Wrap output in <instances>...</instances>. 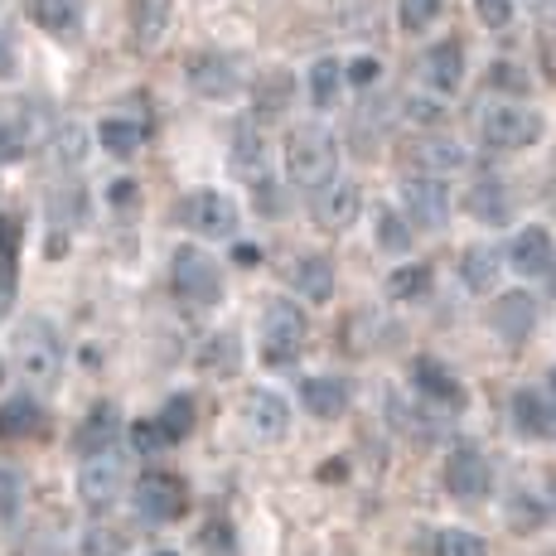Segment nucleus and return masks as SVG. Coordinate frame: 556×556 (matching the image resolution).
I'll use <instances>...</instances> for the list:
<instances>
[{
    "label": "nucleus",
    "instance_id": "de8ad7c7",
    "mask_svg": "<svg viewBox=\"0 0 556 556\" xmlns=\"http://www.w3.org/2000/svg\"><path fill=\"white\" fill-rule=\"evenodd\" d=\"M10 301H15V271H10V266H0V319L10 315Z\"/></svg>",
    "mask_w": 556,
    "mask_h": 556
},
{
    "label": "nucleus",
    "instance_id": "4be33fe9",
    "mask_svg": "<svg viewBox=\"0 0 556 556\" xmlns=\"http://www.w3.org/2000/svg\"><path fill=\"white\" fill-rule=\"evenodd\" d=\"M469 165V151L451 136H426L416 146V175H435V179H451Z\"/></svg>",
    "mask_w": 556,
    "mask_h": 556
},
{
    "label": "nucleus",
    "instance_id": "0eeeda50",
    "mask_svg": "<svg viewBox=\"0 0 556 556\" xmlns=\"http://www.w3.org/2000/svg\"><path fill=\"white\" fill-rule=\"evenodd\" d=\"M358 208H363V189L349 175H334L329 185L309 189V218L325 232H349L358 223Z\"/></svg>",
    "mask_w": 556,
    "mask_h": 556
},
{
    "label": "nucleus",
    "instance_id": "864d4df0",
    "mask_svg": "<svg viewBox=\"0 0 556 556\" xmlns=\"http://www.w3.org/2000/svg\"><path fill=\"white\" fill-rule=\"evenodd\" d=\"M155 556H175V552H155Z\"/></svg>",
    "mask_w": 556,
    "mask_h": 556
},
{
    "label": "nucleus",
    "instance_id": "20e7f679",
    "mask_svg": "<svg viewBox=\"0 0 556 556\" xmlns=\"http://www.w3.org/2000/svg\"><path fill=\"white\" fill-rule=\"evenodd\" d=\"M169 286L189 305H218L223 301V271L203 248H175L169 256Z\"/></svg>",
    "mask_w": 556,
    "mask_h": 556
},
{
    "label": "nucleus",
    "instance_id": "6e6d98bb",
    "mask_svg": "<svg viewBox=\"0 0 556 556\" xmlns=\"http://www.w3.org/2000/svg\"><path fill=\"white\" fill-rule=\"evenodd\" d=\"M552 494H556V484H552Z\"/></svg>",
    "mask_w": 556,
    "mask_h": 556
},
{
    "label": "nucleus",
    "instance_id": "c9c22d12",
    "mask_svg": "<svg viewBox=\"0 0 556 556\" xmlns=\"http://www.w3.org/2000/svg\"><path fill=\"white\" fill-rule=\"evenodd\" d=\"M435 556H484V542L465 528H445L441 538H435Z\"/></svg>",
    "mask_w": 556,
    "mask_h": 556
},
{
    "label": "nucleus",
    "instance_id": "ddd939ff",
    "mask_svg": "<svg viewBox=\"0 0 556 556\" xmlns=\"http://www.w3.org/2000/svg\"><path fill=\"white\" fill-rule=\"evenodd\" d=\"M286 286H291L301 301L325 305L329 295H334V262H329V256H319V252L291 256V266H286Z\"/></svg>",
    "mask_w": 556,
    "mask_h": 556
},
{
    "label": "nucleus",
    "instance_id": "6ab92c4d",
    "mask_svg": "<svg viewBox=\"0 0 556 556\" xmlns=\"http://www.w3.org/2000/svg\"><path fill=\"white\" fill-rule=\"evenodd\" d=\"M504 248H494V242H475V248L459 252V276H465V286L475 295H489L498 286V276H504Z\"/></svg>",
    "mask_w": 556,
    "mask_h": 556
},
{
    "label": "nucleus",
    "instance_id": "9b49d317",
    "mask_svg": "<svg viewBox=\"0 0 556 556\" xmlns=\"http://www.w3.org/2000/svg\"><path fill=\"white\" fill-rule=\"evenodd\" d=\"M445 489H451L455 498H465V504H475V498H484L489 489H494V465L479 451L459 445V451L445 459Z\"/></svg>",
    "mask_w": 556,
    "mask_h": 556
},
{
    "label": "nucleus",
    "instance_id": "9d476101",
    "mask_svg": "<svg viewBox=\"0 0 556 556\" xmlns=\"http://www.w3.org/2000/svg\"><path fill=\"white\" fill-rule=\"evenodd\" d=\"M189 88H194L199 98H213V102L238 98V92H242L238 59H232V53H218V49L194 53V59H189Z\"/></svg>",
    "mask_w": 556,
    "mask_h": 556
},
{
    "label": "nucleus",
    "instance_id": "6e6552de",
    "mask_svg": "<svg viewBox=\"0 0 556 556\" xmlns=\"http://www.w3.org/2000/svg\"><path fill=\"white\" fill-rule=\"evenodd\" d=\"M402 218L416 223V228H441L451 218V185L435 175H406L402 179Z\"/></svg>",
    "mask_w": 556,
    "mask_h": 556
},
{
    "label": "nucleus",
    "instance_id": "f704fd0d",
    "mask_svg": "<svg viewBox=\"0 0 556 556\" xmlns=\"http://www.w3.org/2000/svg\"><path fill=\"white\" fill-rule=\"evenodd\" d=\"M378 238H382L388 252H412V223H406L397 208H382L378 213Z\"/></svg>",
    "mask_w": 556,
    "mask_h": 556
},
{
    "label": "nucleus",
    "instance_id": "49530a36",
    "mask_svg": "<svg viewBox=\"0 0 556 556\" xmlns=\"http://www.w3.org/2000/svg\"><path fill=\"white\" fill-rule=\"evenodd\" d=\"M25 151V141H20V131H10V126H0V165H10V160H20Z\"/></svg>",
    "mask_w": 556,
    "mask_h": 556
},
{
    "label": "nucleus",
    "instance_id": "4468645a",
    "mask_svg": "<svg viewBox=\"0 0 556 556\" xmlns=\"http://www.w3.org/2000/svg\"><path fill=\"white\" fill-rule=\"evenodd\" d=\"M242 426H248L256 441H281L286 426H291V406H286V397H276V392L256 388L242 397Z\"/></svg>",
    "mask_w": 556,
    "mask_h": 556
},
{
    "label": "nucleus",
    "instance_id": "603ef678",
    "mask_svg": "<svg viewBox=\"0 0 556 556\" xmlns=\"http://www.w3.org/2000/svg\"><path fill=\"white\" fill-rule=\"evenodd\" d=\"M542 392H547V397H552V402H556V368H552V372H547V388H542Z\"/></svg>",
    "mask_w": 556,
    "mask_h": 556
},
{
    "label": "nucleus",
    "instance_id": "ea45409f",
    "mask_svg": "<svg viewBox=\"0 0 556 556\" xmlns=\"http://www.w3.org/2000/svg\"><path fill=\"white\" fill-rule=\"evenodd\" d=\"M378 78H382V63L372 53H358L354 63H344V83H354V88H372Z\"/></svg>",
    "mask_w": 556,
    "mask_h": 556
},
{
    "label": "nucleus",
    "instance_id": "37998d69",
    "mask_svg": "<svg viewBox=\"0 0 556 556\" xmlns=\"http://www.w3.org/2000/svg\"><path fill=\"white\" fill-rule=\"evenodd\" d=\"M131 441H136V451H141V455H155L160 445H165V435H160L155 421H141V426L131 431Z\"/></svg>",
    "mask_w": 556,
    "mask_h": 556
},
{
    "label": "nucleus",
    "instance_id": "dca6fc26",
    "mask_svg": "<svg viewBox=\"0 0 556 556\" xmlns=\"http://www.w3.org/2000/svg\"><path fill=\"white\" fill-rule=\"evenodd\" d=\"M122 459L116 455H92L88 465H83V475H78V494H83V504L88 508H112L116 504V494H122Z\"/></svg>",
    "mask_w": 556,
    "mask_h": 556
},
{
    "label": "nucleus",
    "instance_id": "2eb2a0df",
    "mask_svg": "<svg viewBox=\"0 0 556 556\" xmlns=\"http://www.w3.org/2000/svg\"><path fill=\"white\" fill-rule=\"evenodd\" d=\"M301 402L309 416H319V421H334V416L349 412V402H354V388H349V378H339V372H315V378L301 382Z\"/></svg>",
    "mask_w": 556,
    "mask_h": 556
},
{
    "label": "nucleus",
    "instance_id": "f03ea898",
    "mask_svg": "<svg viewBox=\"0 0 556 556\" xmlns=\"http://www.w3.org/2000/svg\"><path fill=\"white\" fill-rule=\"evenodd\" d=\"M286 175L291 185H305V189H319L339 175V141L329 126L309 122V126H295L286 136Z\"/></svg>",
    "mask_w": 556,
    "mask_h": 556
},
{
    "label": "nucleus",
    "instance_id": "3c124183",
    "mask_svg": "<svg viewBox=\"0 0 556 556\" xmlns=\"http://www.w3.org/2000/svg\"><path fill=\"white\" fill-rule=\"evenodd\" d=\"M232 256H238V266H256V262H262V252H256V248H238Z\"/></svg>",
    "mask_w": 556,
    "mask_h": 556
},
{
    "label": "nucleus",
    "instance_id": "2f4dec72",
    "mask_svg": "<svg viewBox=\"0 0 556 556\" xmlns=\"http://www.w3.org/2000/svg\"><path fill=\"white\" fill-rule=\"evenodd\" d=\"M252 112L256 116H281L286 112V102H291V78H286V73H271V78H262L252 88Z\"/></svg>",
    "mask_w": 556,
    "mask_h": 556
},
{
    "label": "nucleus",
    "instance_id": "58836bf2",
    "mask_svg": "<svg viewBox=\"0 0 556 556\" xmlns=\"http://www.w3.org/2000/svg\"><path fill=\"white\" fill-rule=\"evenodd\" d=\"M475 15L484 20L489 29H508L513 15H518V0H475Z\"/></svg>",
    "mask_w": 556,
    "mask_h": 556
},
{
    "label": "nucleus",
    "instance_id": "473e14b6",
    "mask_svg": "<svg viewBox=\"0 0 556 556\" xmlns=\"http://www.w3.org/2000/svg\"><path fill=\"white\" fill-rule=\"evenodd\" d=\"M238 358H242V349H238V339L232 334H208V344H203V354H199V363L208 372H232L238 368Z\"/></svg>",
    "mask_w": 556,
    "mask_h": 556
},
{
    "label": "nucleus",
    "instance_id": "b1692460",
    "mask_svg": "<svg viewBox=\"0 0 556 556\" xmlns=\"http://www.w3.org/2000/svg\"><path fill=\"white\" fill-rule=\"evenodd\" d=\"M146 136H151V126H146L141 116H106V122L98 126V146H102L106 155H116V160H126V155L141 151Z\"/></svg>",
    "mask_w": 556,
    "mask_h": 556
},
{
    "label": "nucleus",
    "instance_id": "c03bdc74",
    "mask_svg": "<svg viewBox=\"0 0 556 556\" xmlns=\"http://www.w3.org/2000/svg\"><path fill=\"white\" fill-rule=\"evenodd\" d=\"M15 252H20V223L0 218V262H15Z\"/></svg>",
    "mask_w": 556,
    "mask_h": 556
},
{
    "label": "nucleus",
    "instance_id": "e433bc0d",
    "mask_svg": "<svg viewBox=\"0 0 556 556\" xmlns=\"http://www.w3.org/2000/svg\"><path fill=\"white\" fill-rule=\"evenodd\" d=\"M53 146H59L53 155H59L63 165H78V160L88 155V131H83V126H63V131L53 136Z\"/></svg>",
    "mask_w": 556,
    "mask_h": 556
},
{
    "label": "nucleus",
    "instance_id": "5701e85b",
    "mask_svg": "<svg viewBox=\"0 0 556 556\" xmlns=\"http://www.w3.org/2000/svg\"><path fill=\"white\" fill-rule=\"evenodd\" d=\"M412 382H416V392H426L431 402H445V406L465 402V388H459V378L445 368L441 358H431V354H421V358L412 363Z\"/></svg>",
    "mask_w": 556,
    "mask_h": 556
},
{
    "label": "nucleus",
    "instance_id": "a18cd8bd",
    "mask_svg": "<svg viewBox=\"0 0 556 556\" xmlns=\"http://www.w3.org/2000/svg\"><path fill=\"white\" fill-rule=\"evenodd\" d=\"M406 116H416V122H441V106L431 98H406Z\"/></svg>",
    "mask_w": 556,
    "mask_h": 556
},
{
    "label": "nucleus",
    "instance_id": "f257e3e1",
    "mask_svg": "<svg viewBox=\"0 0 556 556\" xmlns=\"http://www.w3.org/2000/svg\"><path fill=\"white\" fill-rule=\"evenodd\" d=\"M475 131L489 151L513 155V151H532L542 146L547 136V116L538 106H522V102H484L475 116Z\"/></svg>",
    "mask_w": 556,
    "mask_h": 556
},
{
    "label": "nucleus",
    "instance_id": "1a4fd4ad",
    "mask_svg": "<svg viewBox=\"0 0 556 556\" xmlns=\"http://www.w3.org/2000/svg\"><path fill=\"white\" fill-rule=\"evenodd\" d=\"M185 508H189L185 479L165 475V469H151V475H141V484H136V513H141L146 522H175Z\"/></svg>",
    "mask_w": 556,
    "mask_h": 556
},
{
    "label": "nucleus",
    "instance_id": "09e8293b",
    "mask_svg": "<svg viewBox=\"0 0 556 556\" xmlns=\"http://www.w3.org/2000/svg\"><path fill=\"white\" fill-rule=\"evenodd\" d=\"M0 78H15V45H10V29H0Z\"/></svg>",
    "mask_w": 556,
    "mask_h": 556
},
{
    "label": "nucleus",
    "instance_id": "7c9ffc66",
    "mask_svg": "<svg viewBox=\"0 0 556 556\" xmlns=\"http://www.w3.org/2000/svg\"><path fill=\"white\" fill-rule=\"evenodd\" d=\"M155 426H160V435H165V445H175V441H185L189 431H194V397H169L165 402V412L155 416Z\"/></svg>",
    "mask_w": 556,
    "mask_h": 556
},
{
    "label": "nucleus",
    "instance_id": "bb28decb",
    "mask_svg": "<svg viewBox=\"0 0 556 556\" xmlns=\"http://www.w3.org/2000/svg\"><path fill=\"white\" fill-rule=\"evenodd\" d=\"M232 169H238L242 179H252V189L266 185V146H262V136H256L248 122L232 131Z\"/></svg>",
    "mask_w": 556,
    "mask_h": 556
},
{
    "label": "nucleus",
    "instance_id": "393cba45",
    "mask_svg": "<svg viewBox=\"0 0 556 556\" xmlns=\"http://www.w3.org/2000/svg\"><path fill=\"white\" fill-rule=\"evenodd\" d=\"M431 291H435V271L426 262H402L397 271L388 276V295L392 301H402V305L431 301Z\"/></svg>",
    "mask_w": 556,
    "mask_h": 556
},
{
    "label": "nucleus",
    "instance_id": "72a5a7b5",
    "mask_svg": "<svg viewBox=\"0 0 556 556\" xmlns=\"http://www.w3.org/2000/svg\"><path fill=\"white\" fill-rule=\"evenodd\" d=\"M445 0H397V20L406 35H421V29L435 25V15H441Z\"/></svg>",
    "mask_w": 556,
    "mask_h": 556
},
{
    "label": "nucleus",
    "instance_id": "c756f323",
    "mask_svg": "<svg viewBox=\"0 0 556 556\" xmlns=\"http://www.w3.org/2000/svg\"><path fill=\"white\" fill-rule=\"evenodd\" d=\"M45 431V412L29 397H10L0 406V435H39Z\"/></svg>",
    "mask_w": 556,
    "mask_h": 556
},
{
    "label": "nucleus",
    "instance_id": "412c9836",
    "mask_svg": "<svg viewBox=\"0 0 556 556\" xmlns=\"http://www.w3.org/2000/svg\"><path fill=\"white\" fill-rule=\"evenodd\" d=\"M116 435H122V416H116L112 402H102V406H92L88 421L78 426L73 445H78V455H88V459H92V455H112Z\"/></svg>",
    "mask_w": 556,
    "mask_h": 556
},
{
    "label": "nucleus",
    "instance_id": "4c0bfd02",
    "mask_svg": "<svg viewBox=\"0 0 556 556\" xmlns=\"http://www.w3.org/2000/svg\"><path fill=\"white\" fill-rule=\"evenodd\" d=\"M169 0H141V15H136V29H141V45H155L160 25H165Z\"/></svg>",
    "mask_w": 556,
    "mask_h": 556
},
{
    "label": "nucleus",
    "instance_id": "a19ab883",
    "mask_svg": "<svg viewBox=\"0 0 556 556\" xmlns=\"http://www.w3.org/2000/svg\"><path fill=\"white\" fill-rule=\"evenodd\" d=\"M83 556H122V532L92 528L88 538H83Z\"/></svg>",
    "mask_w": 556,
    "mask_h": 556
},
{
    "label": "nucleus",
    "instance_id": "79ce46f5",
    "mask_svg": "<svg viewBox=\"0 0 556 556\" xmlns=\"http://www.w3.org/2000/svg\"><path fill=\"white\" fill-rule=\"evenodd\" d=\"M20 513V475L0 465V518H15Z\"/></svg>",
    "mask_w": 556,
    "mask_h": 556
},
{
    "label": "nucleus",
    "instance_id": "aec40b11",
    "mask_svg": "<svg viewBox=\"0 0 556 556\" xmlns=\"http://www.w3.org/2000/svg\"><path fill=\"white\" fill-rule=\"evenodd\" d=\"M494 329L508 339V344H522L538 329V301L528 291H508L494 301Z\"/></svg>",
    "mask_w": 556,
    "mask_h": 556
},
{
    "label": "nucleus",
    "instance_id": "f3484780",
    "mask_svg": "<svg viewBox=\"0 0 556 556\" xmlns=\"http://www.w3.org/2000/svg\"><path fill=\"white\" fill-rule=\"evenodd\" d=\"M513 426L532 441H556V402L542 388L513 392Z\"/></svg>",
    "mask_w": 556,
    "mask_h": 556
},
{
    "label": "nucleus",
    "instance_id": "423d86ee",
    "mask_svg": "<svg viewBox=\"0 0 556 556\" xmlns=\"http://www.w3.org/2000/svg\"><path fill=\"white\" fill-rule=\"evenodd\" d=\"M179 223H185L189 232H199V238H238V203L228 194H218V189H199V194H189L179 203Z\"/></svg>",
    "mask_w": 556,
    "mask_h": 556
},
{
    "label": "nucleus",
    "instance_id": "a878e982",
    "mask_svg": "<svg viewBox=\"0 0 556 556\" xmlns=\"http://www.w3.org/2000/svg\"><path fill=\"white\" fill-rule=\"evenodd\" d=\"M465 208L475 213L479 223H508V213H513V194H508V185L504 179H479L475 189H469V199H465Z\"/></svg>",
    "mask_w": 556,
    "mask_h": 556
},
{
    "label": "nucleus",
    "instance_id": "f8f14e48",
    "mask_svg": "<svg viewBox=\"0 0 556 556\" xmlns=\"http://www.w3.org/2000/svg\"><path fill=\"white\" fill-rule=\"evenodd\" d=\"M421 83L435 92V98H451L465 83V45L459 39H441L421 53Z\"/></svg>",
    "mask_w": 556,
    "mask_h": 556
},
{
    "label": "nucleus",
    "instance_id": "c85d7f7f",
    "mask_svg": "<svg viewBox=\"0 0 556 556\" xmlns=\"http://www.w3.org/2000/svg\"><path fill=\"white\" fill-rule=\"evenodd\" d=\"M339 92H344V63L325 53V59L309 63V98H315V106H334Z\"/></svg>",
    "mask_w": 556,
    "mask_h": 556
},
{
    "label": "nucleus",
    "instance_id": "5fc2aeb1",
    "mask_svg": "<svg viewBox=\"0 0 556 556\" xmlns=\"http://www.w3.org/2000/svg\"><path fill=\"white\" fill-rule=\"evenodd\" d=\"M0 378H5V363H0Z\"/></svg>",
    "mask_w": 556,
    "mask_h": 556
},
{
    "label": "nucleus",
    "instance_id": "cd10ccee",
    "mask_svg": "<svg viewBox=\"0 0 556 556\" xmlns=\"http://www.w3.org/2000/svg\"><path fill=\"white\" fill-rule=\"evenodd\" d=\"M35 15H39V25H45L49 35H59V39H78L88 5H83V0H39Z\"/></svg>",
    "mask_w": 556,
    "mask_h": 556
},
{
    "label": "nucleus",
    "instance_id": "8fccbe9b",
    "mask_svg": "<svg viewBox=\"0 0 556 556\" xmlns=\"http://www.w3.org/2000/svg\"><path fill=\"white\" fill-rule=\"evenodd\" d=\"M208 547H223V552H228V547H232V542H228V528H208Z\"/></svg>",
    "mask_w": 556,
    "mask_h": 556
},
{
    "label": "nucleus",
    "instance_id": "a211bd4d",
    "mask_svg": "<svg viewBox=\"0 0 556 556\" xmlns=\"http://www.w3.org/2000/svg\"><path fill=\"white\" fill-rule=\"evenodd\" d=\"M504 262H508L518 276H547L552 266H556V242H552L542 228H522L518 238L508 242Z\"/></svg>",
    "mask_w": 556,
    "mask_h": 556
},
{
    "label": "nucleus",
    "instance_id": "7ed1b4c3",
    "mask_svg": "<svg viewBox=\"0 0 556 556\" xmlns=\"http://www.w3.org/2000/svg\"><path fill=\"white\" fill-rule=\"evenodd\" d=\"M15 363L29 382H59L63 372V339L45 315H29L15 329Z\"/></svg>",
    "mask_w": 556,
    "mask_h": 556
},
{
    "label": "nucleus",
    "instance_id": "39448f33",
    "mask_svg": "<svg viewBox=\"0 0 556 556\" xmlns=\"http://www.w3.org/2000/svg\"><path fill=\"white\" fill-rule=\"evenodd\" d=\"M305 339H309V319H305V309L295 305V301H271L266 305V315H262V358L266 363H295L301 358V349H305Z\"/></svg>",
    "mask_w": 556,
    "mask_h": 556
}]
</instances>
